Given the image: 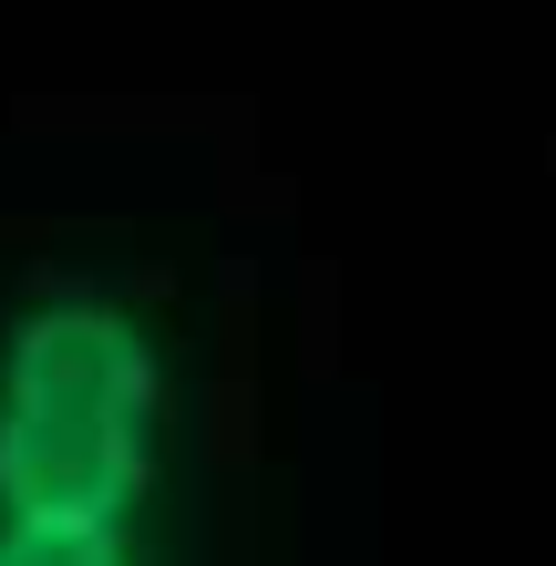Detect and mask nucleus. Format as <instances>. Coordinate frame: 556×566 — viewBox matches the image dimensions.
I'll return each instance as SVG.
<instances>
[{
  "label": "nucleus",
  "mask_w": 556,
  "mask_h": 566,
  "mask_svg": "<svg viewBox=\"0 0 556 566\" xmlns=\"http://www.w3.org/2000/svg\"><path fill=\"white\" fill-rule=\"evenodd\" d=\"M166 463V350L114 289L42 279L0 319V515L135 525Z\"/></svg>",
  "instance_id": "nucleus-1"
},
{
  "label": "nucleus",
  "mask_w": 556,
  "mask_h": 566,
  "mask_svg": "<svg viewBox=\"0 0 556 566\" xmlns=\"http://www.w3.org/2000/svg\"><path fill=\"white\" fill-rule=\"evenodd\" d=\"M0 566H135V525H52V515H0Z\"/></svg>",
  "instance_id": "nucleus-2"
}]
</instances>
